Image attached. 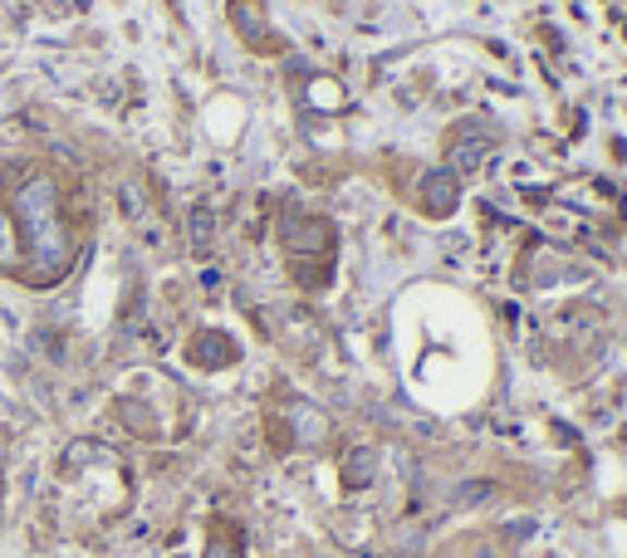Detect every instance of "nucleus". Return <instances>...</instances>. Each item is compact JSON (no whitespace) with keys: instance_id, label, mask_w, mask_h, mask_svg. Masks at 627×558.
<instances>
[{"instance_id":"obj_10","label":"nucleus","mask_w":627,"mask_h":558,"mask_svg":"<svg viewBox=\"0 0 627 558\" xmlns=\"http://www.w3.org/2000/svg\"><path fill=\"white\" fill-rule=\"evenodd\" d=\"M20 264H25V250H20V225H15V215L5 211V201H0V274L20 280Z\"/></svg>"},{"instance_id":"obj_7","label":"nucleus","mask_w":627,"mask_h":558,"mask_svg":"<svg viewBox=\"0 0 627 558\" xmlns=\"http://www.w3.org/2000/svg\"><path fill=\"white\" fill-rule=\"evenodd\" d=\"M284 421H290L294 450H323V446H329V436H333L329 417H323V411H314L309 401H294V407L284 411Z\"/></svg>"},{"instance_id":"obj_3","label":"nucleus","mask_w":627,"mask_h":558,"mask_svg":"<svg viewBox=\"0 0 627 558\" xmlns=\"http://www.w3.org/2000/svg\"><path fill=\"white\" fill-rule=\"evenodd\" d=\"M490 147H495V127H490L485 117H460V123H451V133H446L451 172H456V176L476 172V166L485 162Z\"/></svg>"},{"instance_id":"obj_9","label":"nucleus","mask_w":627,"mask_h":558,"mask_svg":"<svg viewBox=\"0 0 627 558\" xmlns=\"http://www.w3.org/2000/svg\"><path fill=\"white\" fill-rule=\"evenodd\" d=\"M206 558H245V529L235 519L216 514L211 534H206Z\"/></svg>"},{"instance_id":"obj_2","label":"nucleus","mask_w":627,"mask_h":558,"mask_svg":"<svg viewBox=\"0 0 627 558\" xmlns=\"http://www.w3.org/2000/svg\"><path fill=\"white\" fill-rule=\"evenodd\" d=\"M284 250H290V264H333V250H339L333 221L329 215H290L284 221Z\"/></svg>"},{"instance_id":"obj_11","label":"nucleus","mask_w":627,"mask_h":558,"mask_svg":"<svg viewBox=\"0 0 627 558\" xmlns=\"http://www.w3.org/2000/svg\"><path fill=\"white\" fill-rule=\"evenodd\" d=\"M5 450H10V446H5V436H0V470H5Z\"/></svg>"},{"instance_id":"obj_4","label":"nucleus","mask_w":627,"mask_h":558,"mask_svg":"<svg viewBox=\"0 0 627 558\" xmlns=\"http://www.w3.org/2000/svg\"><path fill=\"white\" fill-rule=\"evenodd\" d=\"M411 201H417L421 215H431V221H446V215H456V206H460V176L451 172V166H437V172H427L417 182Z\"/></svg>"},{"instance_id":"obj_6","label":"nucleus","mask_w":627,"mask_h":558,"mask_svg":"<svg viewBox=\"0 0 627 558\" xmlns=\"http://www.w3.org/2000/svg\"><path fill=\"white\" fill-rule=\"evenodd\" d=\"M231 25L241 29V39L255 54H280L284 39H274V29L265 25V5L260 0H231Z\"/></svg>"},{"instance_id":"obj_5","label":"nucleus","mask_w":627,"mask_h":558,"mask_svg":"<svg viewBox=\"0 0 627 558\" xmlns=\"http://www.w3.org/2000/svg\"><path fill=\"white\" fill-rule=\"evenodd\" d=\"M186 362L201 372H221V368H235L241 362V343L221 328H196L186 338Z\"/></svg>"},{"instance_id":"obj_8","label":"nucleus","mask_w":627,"mask_h":558,"mask_svg":"<svg viewBox=\"0 0 627 558\" xmlns=\"http://www.w3.org/2000/svg\"><path fill=\"white\" fill-rule=\"evenodd\" d=\"M372 475H378V450H372V446H353L348 456H343V466H339V485L348 489V495H358V489L372 485Z\"/></svg>"},{"instance_id":"obj_1","label":"nucleus","mask_w":627,"mask_h":558,"mask_svg":"<svg viewBox=\"0 0 627 558\" xmlns=\"http://www.w3.org/2000/svg\"><path fill=\"white\" fill-rule=\"evenodd\" d=\"M0 201H5V211L20 225V250H25L20 280L29 289H54L74 270V255H78V231L64 215L59 176L45 172V166H10Z\"/></svg>"}]
</instances>
